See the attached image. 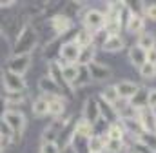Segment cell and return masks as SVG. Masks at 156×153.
<instances>
[{"mask_svg":"<svg viewBox=\"0 0 156 153\" xmlns=\"http://www.w3.org/2000/svg\"><path fill=\"white\" fill-rule=\"evenodd\" d=\"M4 124L9 128L13 135H20L22 129L26 128V117L16 110H7L4 115Z\"/></svg>","mask_w":156,"mask_h":153,"instance_id":"1","label":"cell"},{"mask_svg":"<svg viewBox=\"0 0 156 153\" xmlns=\"http://www.w3.org/2000/svg\"><path fill=\"white\" fill-rule=\"evenodd\" d=\"M104 22H105V15L98 9H89L83 17V24H85L87 31H91L93 35L104 29Z\"/></svg>","mask_w":156,"mask_h":153,"instance_id":"2","label":"cell"},{"mask_svg":"<svg viewBox=\"0 0 156 153\" xmlns=\"http://www.w3.org/2000/svg\"><path fill=\"white\" fill-rule=\"evenodd\" d=\"M4 88L7 89V93H24L26 89V80L24 76L16 75V73H11V71H4Z\"/></svg>","mask_w":156,"mask_h":153,"instance_id":"3","label":"cell"},{"mask_svg":"<svg viewBox=\"0 0 156 153\" xmlns=\"http://www.w3.org/2000/svg\"><path fill=\"white\" fill-rule=\"evenodd\" d=\"M31 66V55H13L7 62V71L16 73V75H24Z\"/></svg>","mask_w":156,"mask_h":153,"instance_id":"4","label":"cell"},{"mask_svg":"<svg viewBox=\"0 0 156 153\" xmlns=\"http://www.w3.org/2000/svg\"><path fill=\"white\" fill-rule=\"evenodd\" d=\"M136 118H138V122L142 124V128H144V131L145 133H156V113L154 110H151V108H142V110H138L136 111Z\"/></svg>","mask_w":156,"mask_h":153,"instance_id":"5","label":"cell"},{"mask_svg":"<svg viewBox=\"0 0 156 153\" xmlns=\"http://www.w3.org/2000/svg\"><path fill=\"white\" fill-rule=\"evenodd\" d=\"M35 42H37L35 33H31L29 28H26L24 33H20L18 38H16V51H15V55H29V51L35 46Z\"/></svg>","mask_w":156,"mask_h":153,"instance_id":"6","label":"cell"},{"mask_svg":"<svg viewBox=\"0 0 156 153\" xmlns=\"http://www.w3.org/2000/svg\"><path fill=\"white\" fill-rule=\"evenodd\" d=\"M78 55H80V47H78L75 42H67L60 49V57H62L64 64H76Z\"/></svg>","mask_w":156,"mask_h":153,"instance_id":"7","label":"cell"},{"mask_svg":"<svg viewBox=\"0 0 156 153\" xmlns=\"http://www.w3.org/2000/svg\"><path fill=\"white\" fill-rule=\"evenodd\" d=\"M115 88H116V91H118V97H120V99H123V100H131V99L134 97V93L140 89V86H138V84L129 82V80H120Z\"/></svg>","mask_w":156,"mask_h":153,"instance_id":"8","label":"cell"},{"mask_svg":"<svg viewBox=\"0 0 156 153\" xmlns=\"http://www.w3.org/2000/svg\"><path fill=\"white\" fill-rule=\"evenodd\" d=\"M100 118H102V115H100L98 102H94V100H87L85 106H83V120L89 122L91 126H94Z\"/></svg>","mask_w":156,"mask_h":153,"instance_id":"9","label":"cell"},{"mask_svg":"<svg viewBox=\"0 0 156 153\" xmlns=\"http://www.w3.org/2000/svg\"><path fill=\"white\" fill-rule=\"evenodd\" d=\"M38 88H40V91H44L47 97H60V93H62V88L56 82H53L49 76H42L40 78Z\"/></svg>","mask_w":156,"mask_h":153,"instance_id":"10","label":"cell"},{"mask_svg":"<svg viewBox=\"0 0 156 153\" xmlns=\"http://www.w3.org/2000/svg\"><path fill=\"white\" fill-rule=\"evenodd\" d=\"M144 28H145V18L142 15H136V13H131L129 18H127V31L129 33H144Z\"/></svg>","mask_w":156,"mask_h":153,"instance_id":"11","label":"cell"},{"mask_svg":"<svg viewBox=\"0 0 156 153\" xmlns=\"http://www.w3.org/2000/svg\"><path fill=\"white\" fill-rule=\"evenodd\" d=\"M87 71H89V76L94 78V80H105V78L111 76V69L102 66V64H98V62H91L87 66Z\"/></svg>","mask_w":156,"mask_h":153,"instance_id":"12","label":"cell"},{"mask_svg":"<svg viewBox=\"0 0 156 153\" xmlns=\"http://www.w3.org/2000/svg\"><path fill=\"white\" fill-rule=\"evenodd\" d=\"M105 135H93L87 139V151L89 153H105Z\"/></svg>","mask_w":156,"mask_h":153,"instance_id":"13","label":"cell"},{"mask_svg":"<svg viewBox=\"0 0 156 153\" xmlns=\"http://www.w3.org/2000/svg\"><path fill=\"white\" fill-rule=\"evenodd\" d=\"M45 100H47V113L53 115V117H58V115L64 113V110H66V104H64V100L60 99V97H44Z\"/></svg>","mask_w":156,"mask_h":153,"instance_id":"14","label":"cell"},{"mask_svg":"<svg viewBox=\"0 0 156 153\" xmlns=\"http://www.w3.org/2000/svg\"><path fill=\"white\" fill-rule=\"evenodd\" d=\"M51 26H53V29H55L56 33H66V31L71 29L73 22H71V18L66 17V15H56V17L51 18Z\"/></svg>","mask_w":156,"mask_h":153,"instance_id":"15","label":"cell"},{"mask_svg":"<svg viewBox=\"0 0 156 153\" xmlns=\"http://www.w3.org/2000/svg\"><path fill=\"white\" fill-rule=\"evenodd\" d=\"M91 62H94V46H87V47H82V49H80V55H78L76 66L87 68Z\"/></svg>","mask_w":156,"mask_h":153,"instance_id":"16","label":"cell"},{"mask_svg":"<svg viewBox=\"0 0 156 153\" xmlns=\"http://www.w3.org/2000/svg\"><path fill=\"white\" fill-rule=\"evenodd\" d=\"M147 95H149V91L147 89H144V88H140L136 93H134V97L131 99V102H129V106L133 108V110H142V108H145L147 106Z\"/></svg>","mask_w":156,"mask_h":153,"instance_id":"17","label":"cell"},{"mask_svg":"<svg viewBox=\"0 0 156 153\" xmlns=\"http://www.w3.org/2000/svg\"><path fill=\"white\" fill-rule=\"evenodd\" d=\"M136 46L140 47V49H144V51H149V49H153L156 47V37L149 31H144V33H140L138 35V42H136Z\"/></svg>","mask_w":156,"mask_h":153,"instance_id":"18","label":"cell"},{"mask_svg":"<svg viewBox=\"0 0 156 153\" xmlns=\"http://www.w3.org/2000/svg\"><path fill=\"white\" fill-rule=\"evenodd\" d=\"M102 47H104L105 51H109V53H113V51H120V49L123 47V38L120 37V35L107 37L104 42H102Z\"/></svg>","mask_w":156,"mask_h":153,"instance_id":"19","label":"cell"},{"mask_svg":"<svg viewBox=\"0 0 156 153\" xmlns=\"http://www.w3.org/2000/svg\"><path fill=\"white\" fill-rule=\"evenodd\" d=\"M129 60H131V64H133V66L142 68V66L147 62V60H145V51H144V49H140L138 46L131 47V51H129Z\"/></svg>","mask_w":156,"mask_h":153,"instance_id":"20","label":"cell"},{"mask_svg":"<svg viewBox=\"0 0 156 153\" xmlns=\"http://www.w3.org/2000/svg\"><path fill=\"white\" fill-rule=\"evenodd\" d=\"M62 68H64V64H60V62H51V64H49V75H47L53 82H56L60 88L66 84L64 78H62Z\"/></svg>","mask_w":156,"mask_h":153,"instance_id":"21","label":"cell"},{"mask_svg":"<svg viewBox=\"0 0 156 153\" xmlns=\"http://www.w3.org/2000/svg\"><path fill=\"white\" fill-rule=\"evenodd\" d=\"M94 133H93V126L89 124V122H85L83 118L82 120H78L76 126H75V137H80V139H89V137H93Z\"/></svg>","mask_w":156,"mask_h":153,"instance_id":"22","label":"cell"},{"mask_svg":"<svg viewBox=\"0 0 156 153\" xmlns=\"http://www.w3.org/2000/svg\"><path fill=\"white\" fill-rule=\"evenodd\" d=\"M76 76H78V66L76 64H66L62 68V78L66 84H75L76 82Z\"/></svg>","mask_w":156,"mask_h":153,"instance_id":"23","label":"cell"},{"mask_svg":"<svg viewBox=\"0 0 156 153\" xmlns=\"http://www.w3.org/2000/svg\"><path fill=\"white\" fill-rule=\"evenodd\" d=\"M136 140L140 142V144H144L147 150H151L153 153H156V133H140L138 137H136Z\"/></svg>","mask_w":156,"mask_h":153,"instance_id":"24","label":"cell"},{"mask_svg":"<svg viewBox=\"0 0 156 153\" xmlns=\"http://www.w3.org/2000/svg\"><path fill=\"white\" fill-rule=\"evenodd\" d=\"M102 100H104L105 104H109V106H116L118 100H120L116 88H115V86H107V88L102 91Z\"/></svg>","mask_w":156,"mask_h":153,"instance_id":"25","label":"cell"},{"mask_svg":"<svg viewBox=\"0 0 156 153\" xmlns=\"http://www.w3.org/2000/svg\"><path fill=\"white\" fill-rule=\"evenodd\" d=\"M93 40H94V35L91 33V31H87V29H83V31H80L76 33V38L73 40L75 44H76L78 47L82 49V47H87V46H93Z\"/></svg>","mask_w":156,"mask_h":153,"instance_id":"26","label":"cell"},{"mask_svg":"<svg viewBox=\"0 0 156 153\" xmlns=\"http://www.w3.org/2000/svg\"><path fill=\"white\" fill-rule=\"evenodd\" d=\"M122 126H123V129L125 131H129V133H133V135H140V133H144V128H142V124L138 122V118H125V120H122Z\"/></svg>","mask_w":156,"mask_h":153,"instance_id":"27","label":"cell"},{"mask_svg":"<svg viewBox=\"0 0 156 153\" xmlns=\"http://www.w3.org/2000/svg\"><path fill=\"white\" fill-rule=\"evenodd\" d=\"M123 135H125V129H123V126H122V122H113L111 126H109V129H107V139H111V140H122L123 139Z\"/></svg>","mask_w":156,"mask_h":153,"instance_id":"28","label":"cell"},{"mask_svg":"<svg viewBox=\"0 0 156 153\" xmlns=\"http://www.w3.org/2000/svg\"><path fill=\"white\" fill-rule=\"evenodd\" d=\"M56 137H58V122H55L53 126H49L44 135H42V144H56Z\"/></svg>","mask_w":156,"mask_h":153,"instance_id":"29","label":"cell"},{"mask_svg":"<svg viewBox=\"0 0 156 153\" xmlns=\"http://www.w3.org/2000/svg\"><path fill=\"white\" fill-rule=\"evenodd\" d=\"M33 115L35 117H45L47 115V100L44 97H40L33 102Z\"/></svg>","mask_w":156,"mask_h":153,"instance_id":"30","label":"cell"},{"mask_svg":"<svg viewBox=\"0 0 156 153\" xmlns=\"http://www.w3.org/2000/svg\"><path fill=\"white\" fill-rule=\"evenodd\" d=\"M123 150V142L122 140H105V153H122Z\"/></svg>","mask_w":156,"mask_h":153,"instance_id":"31","label":"cell"},{"mask_svg":"<svg viewBox=\"0 0 156 153\" xmlns=\"http://www.w3.org/2000/svg\"><path fill=\"white\" fill-rule=\"evenodd\" d=\"M140 69V75L144 76V78H147V80H151V78H154L156 76V66L153 64H149V62H145L142 68H138Z\"/></svg>","mask_w":156,"mask_h":153,"instance_id":"32","label":"cell"},{"mask_svg":"<svg viewBox=\"0 0 156 153\" xmlns=\"http://www.w3.org/2000/svg\"><path fill=\"white\" fill-rule=\"evenodd\" d=\"M89 80H91V76H89L87 68H82V66H78V76H76V82H75L73 86H83V84H87Z\"/></svg>","mask_w":156,"mask_h":153,"instance_id":"33","label":"cell"},{"mask_svg":"<svg viewBox=\"0 0 156 153\" xmlns=\"http://www.w3.org/2000/svg\"><path fill=\"white\" fill-rule=\"evenodd\" d=\"M144 17L149 20H156V4H149L144 7Z\"/></svg>","mask_w":156,"mask_h":153,"instance_id":"34","label":"cell"},{"mask_svg":"<svg viewBox=\"0 0 156 153\" xmlns=\"http://www.w3.org/2000/svg\"><path fill=\"white\" fill-rule=\"evenodd\" d=\"M24 99V93H7V99H4L5 100V104H15V102H20Z\"/></svg>","mask_w":156,"mask_h":153,"instance_id":"35","label":"cell"},{"mask_svg":"<svg viewBox=\"0 0 156 153\" xmlns=\"http://www.w3.org/2000/svg\"><path fill=\"white\" fill-rule=\"evenodd\" d=\"M147 108L156 110V89H151L147 95Z\"/></svg>","mask_w":156,"mask_h":153,"instance_id":"36","label":"cell"},{"mask_svg":"<svg viewBox=\"0 0 156 153\" xmlns=\"http://www.w3.org/2000/svg\"><path fill=\"white\" fill-rule=\"evenodd\" d=\"M40 153H60L56 144H42V150Z\"/></svg>","mask_w":156,"mask_h":153,"instance_id":"37","label":"cell"},{"mask_svg":"<svg viewBox=\"0 0 156 153\" xmlns=\"http://www.w3.org/2000/svg\"><path fill=\"white\" fill-rule=\"evenodd\" d=\"M145 60H147L149 64H153V66H156V47H153V49H149V51H145Z\"/></svg>","mask_w":156,"mask_h":153,"instance_id":"38","label":"cell"},{"mask_svg":"<svg viewBox=\"0 0 156 153\" xmlns=\"http://www.w3.org/2000/svg\"><path fill=\"white\" fill-rule=\"evenodd\" d=\"M5 106H7V104H5V100H4V99H0V122H2L4 115H5V111H7V110H5Z\"/></svg>","mask_w":156,"mask_h":153,"instance_id":"39","label":"cell"},{"mask_svg":"<svg viewBox=\"0 0 156 153\" xmlns=\"http://www.w3.org/2000/svg\"><path fill=\"white\" fill-rule=\"evenodd\" d=\"M0 153H2V142H0Z\"/></svg>","mask_w":156,"mask_h":153,"instance_id":"40","label":"cell"},{"mask_svg":"<svg viewBox=\"0 0 156 153\" xmlns=\"http://www.w3.org/2000/svg\"><path fill=\"white\" fill-rule=\"evenodd\" d=\"M131 153H136V151H131Z\"/></svg>","mask_w":156,"mask_h":153,"instance_id":"41","label":"cell"}]
</instances>
